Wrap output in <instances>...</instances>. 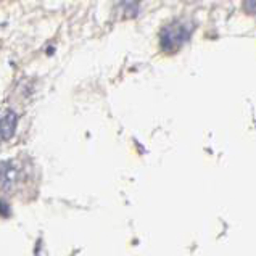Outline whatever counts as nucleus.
I'll return each mask as SVG.
<instances>
[{
	"instance_id": "f03ea898",
	"label": "nucleus",
	"mask_w": 256,
	"mask_h": 256,
	"mask_svg": "<svg viewBox=\"0 0 256 256\" xmlns=\"http://www.w3.org/2000/svg\"><path fill=\"white\" fill-rule=\"evenodd\" d=\"M21 168L14 162H0V187L4 190H13L21 178Z\"/></svg>"
},
{
	"instance_id": "423d86ee",
	"label": "nucleus",
	"mask_w": 256,
	"mask_h": 256,
	"mask_svg": "<svg viewBox=\"0 0 256 256\" xmlns=\"http://www.w3.org/2000/svg\"><path fill=\"white\" fill-rule=\"evenodd\" d=\"M244 10L248 14H256V0H244Z\"/></svg>"
},
{
	"instance_id": "39448f33",
	"label": "nucleus",
	"mask_w": 256,
	"mask_h": 256,
	"mask_svg": "<svg viewBox=\"0 0 256 256\" xmlns=\"http://www.w3.org/2000/svg\"><path fill=\"white\" fill-rule=\"evenodd\" d=\"M10 214H12V211H10V204L6 203L5 200H0V218L6 219V218H10Z\"/></svg>"
},
{
	"instance_id": "20e7f679",
	"label": "nucleus",
	"mask_w": 256,
	"mask_h": 256,
	"mask_svg": "<svg viewBox=\"0 0 256 256\" xmlns=\"http://www.w3.org/2000/svg\"><path fill=\"white\" fill-rule=\"evenodd\" d=\"M142 0H121V8L124 18H136L138 14V5Z\"/></svg>"
},
{
	"instance_id": "7ed1b4c3",
	"label": "nucleus",
	"mask_w": 256,
	"mask_h": 256,
	"mask_svg": "<svg viewBox=\"0 0 256 256\" xmlns=\"http://www.w3.org/2000/svg\"><path fill=\"white\" fill-rule=\"evenodd\" d=\"M18 126V114L8 110L0 113V142H6L14 136Z\"/></svg>"
},
{
	"instance_id": "f257e3e1",
	"label": "nucleus",
	"mask_w": 256,
	"mask_h": 256,
	"mask_svg": "<svg viewBox=\"0 0 256 256\" xmlns=\"http://www.w3.org/2000/svg\"><path fill=\"white\" fill-rule=\"evenodd\" d=\"M192 34V28H188L182 23H172L163 28L162 34H160V46L164 54H176L178 50L184 46L190 39Z\"/></svg>"
},
{
	"instance_id": "0eeeda50",
	"label": "nucleus",
	"mask_w": 256,
	"mask_h": 256,
	"mask_svg": "<svg viewBox=\"0 0 256 256\" xmlns=\"http://www.w3.org/2000/svg\"><path fill=\"white\" fill-rule=\"evenodd\" d=\"M47 52H48V55H52V54L55 52V48H54V47H50V48L47 50Z\"/></svg>"
}]
</instances>
